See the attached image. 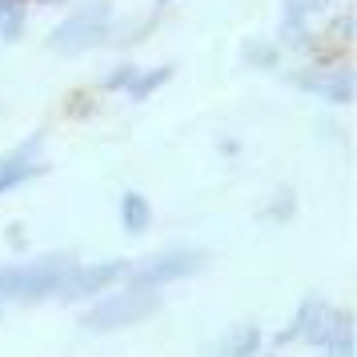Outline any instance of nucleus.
I'll return each instance as SVG.
<instances>
[{
	"label": "nucleus",
	"instance_id": "nucleus-1",
	"mask_svg": "<svg viewBox=\"0 0 357 357\" xmlns=\"http://www.w3.org/2000/svg\"><path fill=\"white\" fill-rule=\"evenodd\" d=\"M77 261L68 253H49L40 261H24V265H8L0 269V297H17V301H36L56 293L61 277L73 269Z\"/></svg>",
	"mask_w": 357,
	"mask_h": 357
},
{
	"label": "nucleus",
	"instance_id": "nucleus-2",
	"mask_svg": "<svg viewBox=\"0 0 357 357\" xmlns=\"http://www.w3.org/2000/svg\"><path fill=\"white\" fill-rule=\"evenodd\" d=\"M209 265L205 253L197 249H173V253H157V257H145L129 265V289H157V285H169V281H181V277H193Z\"/></svg>",
	"mask_w": 357,
	"mask_h": 357
},
{
	"label": "nucleus",
	"instance_id": "nucleus-3",
	"mask_svg": "<svg viewBox=\"0 0 357 357\" xmlns=\"http://www.w3.org/2000/svg\"><path fill=\"white\" fill-rule=\"evenodd\" d=\"M109 17H113V4L109 0H89V4H81L52 33V40H49L52 52H84V49H93V45H100L109 36Z\"/></svg>",
	"mask_w": 357,
	"mask_h": 357
},
{
	"label": "nucleus",
	"instance_id": "nucleus-4",
	"mask_svg": "<svg viewBox=\"0 0 357 357\" xmlns=\"http://www.w3.org/2000/svg\"><path fill=\"white\" fill-rule=\"evenodd\" d=\"M153 309H157V293L129 289V293H121V297H109V301L93 305L81 317V325L84 329H100V333H109V329H125V325L145 321Z\"/></svg>",
	"mask_w": 357,
	"mask_h": 357
},
{
	"label": "nucleus",
	"instance_id": "nucleus-5",
	"mask_svg": "<svg viewBox=\"0 0 357 357\" xmlns=\"http://www.w3.org/2000/svg\"><path fill=\"white\" fill-rule=\"evenodd\" d=\"M129 265L125 261H100V265H73L65 277H61V285H56V297H65V301H81V297H93L100 293L109 281L125 273Z\"/></svg>",
	"mask_w": 357,
	"mask_h": 357
},
{
	"label": "nucleus",
	"instance_id": "nucleus-6",
	"mask_svg": "<svg viewBox=\"0 0 357 357\" xmlns=\"http://www.w3.org/2000/svg\"><path fill=\"white\" fill-rule=\"evenodd\" d=\"M40 145H45V132L29 137L17 153H8V157L0 161V193H8V189H17V185H24V181H33V177L45 173V165L36 161Z\"/></svg>",
	"mask_w": 357,
	"mask_h": 357
},
{
	"label": "nucleus",
	"instance_id": "nucleus-7",
	"mask_svg": "<svg viewBox=\"0 0 357 357\" xmlns=\"http://www.w3.org/2000/svg\"><path fill=\"white\" fill-rule=\"evenodd\" d=\"M329 329H333V313H329V305H325V301H305L301 313H297V321L281 333V341L305 337V341H313V345H325V341H329Z\"/></svg>",
	"mask_w": 357,
	"mask_h": 357
},
{
	"label": "nucleus",
	"instance_id": "nucleus-8",
	"mask_svg": "<svg viewBox=\"0 0 357 357\" xmlns=\"http://www.w3.org/2000/svg\"><path fill=\"white\" fill-rule=\"evenodd\" d=\"M293 81H297V84H305V89H313L317 97L337 100V105H345V100L354 97V73H349V68H325V73H297Z\"/></svg>",
	"mask_w": 357,
	"mask_h": 357
},
{
	"label": "nucleus",
	"instance_id": "nucleus-9",
	"mask_svg": "<svg viewBox=\"0 0 357 357\" xmlns=\"http://www.w3.org/2000/svg\"><path fill=\"white\" fill-rule=\"evenodd\" d=\"M257 345H261V333L253 329V325H241V329H233L209 357H253Z\"/></svg>",
	"mask_w": 357,
	"mask_h": 357
},
{
	"label": "nucleus",
	"instance_id": "nucleus-10",
	"mask_svg": "<svg viewBox=\"0 0 357 357\" xmlns=\"http://www.w3.org/2000/svg\"><path fill=\"white\" fill-rule=\"evenodd\" d=\"M121 221L129 233H145L149 221H153V209H149V201L141 193H125L121 197Z\"/></svg>",
	"mask_w": 357,
	"mask_h": 357
},
{
	"label": "nucleus",
	"instance_id": "nucleus-11",
	"mask_svg": "<svg viewBox=\"0 0 357 357\" xmlns=\"http://www.w3.org/2000/svg\"><path fill=\"white\" fill-rule=\"evenodd\" d=\"M329 357H354V333H349V313H333V329L325 341Z\"/></svg>",
	"mask_w": 357,
	"mask_h": 357
},
{
	"label": "nucleus",
	"instance_id": "nucleus-12",
	"mask_svg": "<svg viewBox=\"0 0 357 357\" xmlns=\"http://www.w3.org/2000/svg\"><path fill=\"white\" fill-rule=\"evenodd\" d=\"M169 77H173V68H153V73H137V77L129 81V89H125V93H129L132 100H145L149 93H153V89H161V84L169 81Z\"/></svg>",
	"mask_w": 357,
	"mask_h": 357
},
{
	"label": "nucleus",
	"instance_id": "nucleus-13",
	"mask_svg": "<svg viewBox=\"0 0 357 357\" xmlns=\"http://www.w3.org/2000/svg\"><path fill=\"white\" fill-rule=\"evenodd\" d=\"M20 33H24V8H20V0H0V36L17 40Z\"/></svg>",
	"mask_w": 357,
	"mask_h": 357
},
{
	"label": "nucleus",
	"instance_id": "nucleus-14",
	"mask_svg": "<svg viewBox=\"0 0 357 357\" xmlns=\"http://www.w3.org/2000/svg\"><path fill=\"white\" fill-rule=\"evenodd\" d=\"M281 40H285V45H305V24H301V17H285Z\"/></svg>",
	"mask_w": 357,
	"mask_h": 357
},
{
	"label": "nucleus",
	"instance_id": "nucleus-15",
	"mask_svg": "<svg viewBox=\"0 0 357 357\" xmlns=\"http://www.w3.org/2000/svg\"><path fill=\"white\" fill-rule=\"evenodd\" d=\"M245 56H249V65H261V68L273 65V49H269V45H249Z\"/></svg>",
	"mask_w": 357,
	"mask_h": 357
},
{
	"label": "nucleus",
	"instance_id": "nucleus-16",
	"mask_svg": "<svg viewBox=\"0 0 357 357\" xmlns=\"http://www.w3.org/2000/svg\"><path fill=\"white\" fill-rule=\"evenodd\" d=\"M132 77H137V68H132V65H121V68L113 73V77L105 81V89H121V84L129 89V81H132Z\"/></svg>",
	"mask_w": 357,
	"mask_h": 357
}]
</instances>
